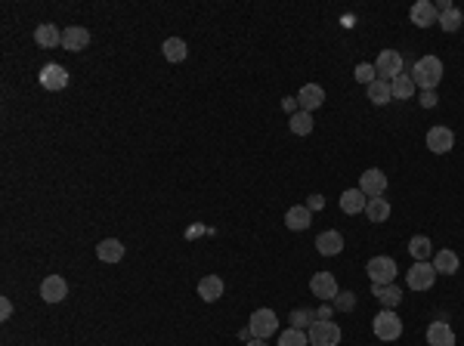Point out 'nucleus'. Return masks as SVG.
Listing matches in <instances>:
<instances>
[{
  "label": "nucleus",
  "instance_id": "4",
  "mask_svg": "<svg viewBox=\"0 0 464 346\" xmlns=\"http://www.w3.org/2000/svg\"><path fill=\"white\" fill-rule=\"evenodd\" d=\"M247 328H251V334L257 337V340H269L276 331H278V316L273 309H257L247 321Z\"/></svg>",
  "mask_w": 464,
  "mask_h": 346
},
{
  "label": "nucleus",
  "instance_id": "28",
  "mask_svg": "<svg viewBox=\"0 0 464 346\" xmlns=\"http://www.w3.org/2000/svg\"><path fill=\"white\" fill-rule=\"evenodd\" d=\"M161 53H165L167 62H183L186 59V41L183 37H167L165 46H161Z\"/></svg>",
  "mask_w": 464,
  "mask_h": 346
},
{
  "label": "nucleus",
  "instance_id": "18",
  "mask_svg": "<svg viewBox=\"0 0 464 346\" xmlns=\"http://www.w3.org/2000/svg\"><path fill=\"white\" fill-rule=\"evenodd\" d=\"M366 204H368V198H366V192L362 188H347L344 195H340V210L344 214H362L366 210Z\"/></svg>",
  "mask_w": 464,
  "mask_h": 346
},
{
  "label": "nucleus",
  "instance_id": "30",
  "mask_svg": "<svg viewBox=\"0 0 464 346\" xmlns=\"http://www.w3.org/2000/svg\"><path fill=\"white\" fill-rule=\"evenodd\" d=\"M412 96H415V81H412V75L393 77V99H412Z\"/></svg>",
  "mask_w": 464,
  "mask_h": 346
},
{
  "label": "nucleus",
  "instance_id": "24",
  "mask_svg": "<svg viewBox=\"0 0 464 346\" xmlns=\"http://www.w3.org/2000/svg\"><path fill=\"white\" fill-rule=\"evenodd\" d=\"M371 290H375V297L381 300L384 309H397L399 300H402V290L397 285H375Z\"/></svg>",
  "mask_w": 464,
  "mask_h": 346
},
{
  "label": "nucleus",
  "instance_id": "32",
  "mask_svg": "<svg viewBox=\"0 0 464 346\" xmlns=\"http://www.w3.org/2000/svg\"><path fill=\"white\" fill-rule=\"evenodd\" d=\"M278 346H309V334L291 328V331H285L282 337H278Z\"/></svg>",
  "mask_w": 464,
  "mask_h": 346
},
{
  "label": "nucleus",
  "instance_id": "36",
  "mask_svg": "<svg viewBox=\"0 0 464 346\" xmlns=\"http://www.w3.org/2000/svg\"><path fill=\"white\" fill-rule=\"evenodd\" d=\"M282 108H285V112H288V115H297V108H300L297 96H285V99H282Z\"/></svg>",
  "mask_w": 464,
  "mask_h": 346
},
{
  "label": "nucleus",
  "instance_id": "34",
  "mask_svg": "<svg viewBox=\"0 0 464 346\" xmlns=\"http://www.w3.org/2000/svg\"><path fill=\"white\" fill-rule=\"evenodd\" d=\"M353 77L359 84H371V81H378V72H375V65H368V62H362V65H356V72H353Z\"/></svg>",
  "mask_w": 464,
  "mask_h": 346
},
{
  "label": "nucleus",
  "instance_id": "31",
  "mask_svg": "<svg viewBox=\"0 0 464 346\" xmlns=\"http://www.w3.org/2000/svg\"><path fill=\"white\" fill-rule=\"evenodd\" d=\"M461 22H464V15H461L458 6H452V10H446L443 15H439V28L449 31V34H452V31H458Z\"/></svg>",
  "mask_w": 464,
  "mask_h": 346
},
{
  "label": "nucleus",
  "instance_id": "9",
  "mask_svg": "<svg viewBox=\"0 0 464 346\" xmlns=\"http://www.w3.org/2000/svg\"><path fill=\"white\" fill-rule=\"evenodd\" d=\"M41 297L44 303H59L68 297V281L62 278V275H46L41 281Z\"/></svg>",
  "mask_w": 464,
  "mask_h": 346
},
{
  "label": "nucleus",
  "instance_id": "14",
  "mask_svg": "<svg viewBox=\"0 0 464 346\" xmlns=\"http://www.w3.org/2000/svg\"><path fill=\"white\" fill-rule=\"evenodd\" d=\"M297 102H300V112L313 115L316 108L325 102V90L319 84H304V86H300V93H297Z\"/></svg>",
  "mask_w": 464,
  "mask_h": 346
},
{
  "label": "nucleus",
  "instance_id": "37",
  "mask_svg": "<svg viewBox=\"0 0 464 346\" xmlns=\"http://www.w3.org/2000/svg\"><path fill=\"white\" fill-rule=\"evenodd\" d=\"M421 105H424V108H433V105H437V93H433V90H424V93H421Z\"/></svg>",
  "mask_w": 464,
  "mask_h": 346
},
{
  "label": "nucleus",
  "instance_id": "33",
  "mask_svg": "<svg viewBox=\"0 0 464 346\" xmlns=\"http://www.w3.org/2000/svg\"><path fill=\"white\" fill-rule=\"evenodd\" d=\"M313 321H316V312H309V309H294L291 312V325L297 328V331H304L307 325L313 328Z\"/></svg>",
  "mask_w": 464,
  "mask_h": 346
},
{
  "label": "nucleus",
  "instance_id": "38",
  "mask_svg": "<svg viewBox=\"0 0 464 346\" xmlns=\"http://www.w3.org/2000/svg\"><path fill=\"white\" fill-rule=\"evenodd\" d=\"M307 207H309V210H322V207H325V198H322V195H309V198H307Z\"/></svg>",
  "mask_w": 464,
  "mask_h": 346
},
{
  "label": "nucleus",
  "instance_id": "12",
  "mask_svg": "<svg viewBox=\"0 0 464 346\" xmlns=\"http://www.w3.org/2000/svg\"><path fill=\"white\" fill-rule=\"evenodd\" d=\"M41 84H44V90L59 93L68 86V72L62 65H56V62H50V65H44V72H41Z\"/></svg>",
  "mask_w": 464,
  "mask_h": 346
},
{
  "label": "nucleus",
  "instance_id": "25",
  "mask_svg": "<svg viewBox=\"0 0 464 346\" xmlns=\"http://www.w3.org/2000/svg\"><path fill=\"white\" fill-rule=\"evenodd\" d=\"M34 41L44 46V50H50V46H62V34H59V28L56 25H37L34 28Z\"/></svg>",
  "mask_w": 464,
  "mask_h": 346
},
{
  "label": "nucleus",
  "instance_id": "2",
  "mask_svg": "<svg viewBox=\"0 0 464 346\" xmlns=\"http://www.w3.org/2000/svg\"><path fill=\"white\" fill-rule=\"evenodd\" d=\"M371 328H375V337H378V340L390 343V340H399V334H402V319H399L393 309H381V312L375 316V321H371Z\"/></svg>",
  "mask_w": 464,
  "mask_h": 346
},
{
  "label": "nucleus",
  "instance_id": "40",
  "mask_svg": "<svg viewBox=\"0 0 464 346\" xmlns=\"http://www.w3.org/2000/svg\"><path fill=\"white\" fill-rule=\"evenodd\" d=\"M328 319H331V309H328V306H322V309L316 312V321H328Z\"/></svg>",
  "mask_w": 464,
  "mask_h": 346
},
{
  "label": "nucleus",
  "instance_id": "7",
  "mask_svg": "<svg viewBox=\"0 0 464 346\" xmlns=\"http://www.w3.org/2000/svg\"><path fill=\"white\" fill-rule=\"evenodd\" d=\"M406 281L412 290H430L433 281H437V269H433V263H415L412 269H408Z\"/></svg>",
  "mask_w": 464,
  "mask_h": 346
},
{
  "label": "nucleus",
  "instance_id": "41",
  "mask_svg": "<svg viewBox=\"0 0 464 346\" xmlns=\"http://www.w3.org/2000/svg\"><path fill=\"white\" fill-rule=\"evenodd\" d=\"M247 346H266V340H257V337H251V343Z\"/></svg>",
  "mask_w": 464,
  "mask_h": 346
},
{
  "label": "nucleus",
  "instance_id": "1",
  "mask_svg": "<svg viewBox=\"0 0 464 346\" xmlns=\"http://www.w3.org/2000/svg\"><path fill=\"white\" fill-rule=\"evenodd\" d=\"M439 77H443V62H439V56H421L415 62V68H412L415 86H421V90H433V86L439 84Z\"/></svg>",
  "mask_w": 464,
  "mask_h": 346
},
{
  "label": "nucleus",
  "instance_id": "16",
  "mask_svg": "<svg viewBox=\"0 0 464 346\" xmlns=\"http://www.w3.org/2000/svg\"><path fill=\"white\" fill-rule=\"evenodd\" d=\"M316 250H319L322 257H337L340 250H344V235H340L337 229L322 232L319 238H316Z\"/></svg>",
  "mask_w": 464,
  "mask_h": 346
},
{
  "label": "nucleus",
  "instance_id": "8",
  "mask_svg": "<svg viewBox=\"0 0 464 346\" xmlns=\"http://www.w3.org/2000/svg\"><path fill=\"white\" fill-rule=\"evenodd\" d=\"M359 188L366 192V198H381V195L387 192V173L378 170V167L366 170L362 173V179H359Z\"/></svg>",
  "mask_w": 464,
  "mask_h": 346
},
{
  "label": "nucleus",
  "instance_id": "39",
  "mask_svg": "<svg viewBox=\"0 0 464 346\" xmlns=\"http://www.w3.org/2000/svg\"><path fill=\"white\" fill-rule=\"evenodd\" d=\"M10 316H13V303L6 300V297H4V300H0V319L6 321V319H10Z\"/></svg>",
  "mask_w": 464,
  "mask_h": 346
},
{
  "label": "nucleus",
  "instance_id": "35",
  "mask_svg": "<svg viewBox=\"0 0 464 346\" xmlns=\"http://www.w3.org/2000/svg\"><path fill=\"white\" fill-rule=\"evenodd\" d=\"M335 300H337L340 309H353V306H356V300H353V294H350V290H344V294L335 297Z\"/></svg>",
  "mask_w": 464,
  "mask_h": 346
},
{
  "label": "nucleus",
  "instance_id": "23",
  "mask_svg": "<svg viewBox=\"0 0 464 346\" xmlns=\"http://www.w3.org/2000/svg\"><path fill=\"white\" fill-rule=\"evenodd\" d=\"M366 217H368V223H387V219H390V201L387 198H368Z\"/></svg>",
  "mask_w": 464,
  "mask_h": 346
},
{
  "label": "nucleus",
  "instance_id": "22",
  "mask_svg": "<svg viewBox=\"0 0 464 346\" xmlns=\"http://www.w3.org/2000/svg\"><path fill=\"white\" fill-rule=\"evenodd\" d=\"M96 257L103 260V263H118V260L124 257V245L118 238H105L96 245Z\"/></svg>",
  "mask_w": 464,
  "mask_h": 346
},
{
  "label": "nucleus",
  "instance_id": "19",
  "mask_svg": "<svg viewBox=\"0 0 464 346\" xmlns=\"http://www.w3.org/2000/svg\"><path fill=\"white\" fill-rule=\"evenodd\" d=\"M198 297L205 303H214L223 297V278L220 275H205V278L198 281Z\"/></svg>",
  "mask_w": 464,
  "mask_h": 346
},
{
  "label": "nucleus",
  "instance_id": "26",
  "mask_svg": "<svg viewBox=\"0 0 464 346\" xmlns=\"http://www.w3.org/2000/svg\"><path fill=\"white\" fill-rule=\"evenodd\" d=\"M408 254L415 257V263H427L430 254H433V245L427 235H415L412 241H408Z\"/></svg>",
  "mask_w": 464,
  "mask_h": 346
},
{
  "label": "nucleus",
  "instance_id": "6",
  "mask_svg": "<svg viewBox=\"0 0 464 346\" xmlns=\"http://www.w3.org/2000/svg\"><path fill=\"white\" fill-rule=\"evenodd\" d=\"M375 72H378L381 81H390L393 84V77L402 75V56H399V50H381V56H378V62H375Z\"/></svg>",
  "mask_w": 464,
  "mask_h": 346
},
{
  "label": "nucleus",
  "instance_id": "27",
  "mask_svg": "<svg viewBox=\"0 0 464 346\" xmlns=\"http://www.w3.org/2000/svg\"><path fill=\"white\" fill-rule=\"evenodd\" d=\"M368 99L375 102V105H384V102H390V99H393V84H390V81H381V77H378V81H371V84H368Z\"/></svg>",
  "mask_w": 464,
  "mask_h": 346
},
{
  "label": "nucleus",
  "instance_id": "29",
  "mask_svg": "<svg viewBox=\"0 0 464 346\" xmlns=\"http://www.w3.org/2000/svg\"><path fill=\"white\" fill-rule=\"evenodd\" d=\"M291 133L294 136H309L313 133V115L309 112H297V115H291Z\"/></svg>",
  "mask_w": 464,
  "mask_h": 346
},
{
  "label": "nucleus",
  "instance_id": "13",
  "mask_svg": "<svg viewBox=\"0 0 464 346\" xmlns=\"http://www.w3.org/2000/svg\"><path fill=\"white\" fill-rule=\"evenodd\" d=\"M408 19H412L418 28H430V25H437L439 22V13H437V6H433L430 0H418V4L412 6V13H408Z\"/></svg>",
  "mask_w": 464,
  "mask_h": 346
},
{
  "label": "nucleus",
  "instance_id": "17",
  "mask_svg": "<svg viewBox=\"0 0 464 346\" xmlns=\"http://www.w3.org/2000/svg\"><path fill=\"white\" fill-rule=\"evenodd\" d=\"M309 223H313V210H309L307 204H297V207H291L288 214H285V226H288L291 232H304V229H309Z\"/></svg>",
  "mask_w": 464,
  "mask_h": 346
},
{
  "label": "nucleus",
  "instance_id": "3",
  "mask_svg": "<svg viewBox=\"0 0 464 346\" xmlns=\"http://www.w3.org/2000/svg\"><path fill=\"white\" fill-rule=\"evenodd\" d=\"M366 272H368L371 285H393V278H397V263H393V257H371Z\"/></svg>",
  "mask_w": 464,
  "mask_h": 346
},
{
  "label": "nucleus",
  "instance_id": "11",
  "mask_svg": "<svg viewBox=\"0 0 464 346\" xmlns=\"http://www.w3.org/2000/svg\"><path fill=\"white\" fill-rule=\"evenodd\" d=\"M452 146H455V133L449 130V127H430L427 130V148H430L433 155L452 152Z\"/></svg>",
  "mask_w": 464,
  "mask_h": 346
},
{
  "label": "nucleus",
  "instance_id": "5",
  "mask_svg": "<svg viewBox=\"0 0 464 346\" xmlns=\"http://www.w3.org/2000/svg\"><path fill=\"white\" fill-rule=\"evenodd\" d=\"M337 343H340V325H335V321H313L309 346H337Z\"/></svg>",
  "mask_w": 464,
  "mask_h": 346
},
{
  "label": "nucleus",
  "instance_id": "15",
  "mask_svg": "<svg viewBox=\"0 0 464 346\" xmlns=\"http://www.w3.org/2000/svg\"><path fill=\"white\" fill-rule=\"evenodd\" d=\"M87 44H90V31H87V28H81V25H68L65 31H62V50L77 53V50H84Z\"/></svg>",
  "mask_w": 464,
  "mask_h": 346
},
{
  "label": "nucleus",
  "instance_id": "21",
  "mask_svg": "<svg viewBox=\"0 0 464 346\" xmlns=\"http://www.w3.org/2000/svg\"><path fill=\"white\" fill-rule=\"evenodd\" d=\"M433 269H437L439 275H455L458 272V254L455 250H437L433 254Z\"/></svg>",
  "mask_w": 464,
  "mask_h": 346
},
{
  "label": "nucleus",
  "instance_id": "20",
  "mask_svg": "<svg viewBox=\"0 0 464 346\" xmlns=\"http://www.w3.org/2000/svg\"><path fill=\"white\" fill-rule=\"evenodd\" d=\"M427 346H455V331L446 321H433L427 328Z\"/></svg>",
  "mask_w": 464,
  "mask_h": 346
},
{
  "label": "nucleus",
  "instance_id": "10",
  "mask_svg": "<svg viewBox=\"0 0 464 346\" xmlns=\"http://www.w3.org/2000/svg\"><path fill=\"white\" fill-rule=\"evenodd\" d=\"M309 290H313L316 297H319V300H335L337 297V281H335V275L331 272H316L313 275V281H309Z\"/></svg>",
  "mask_w": 464,
  "mask_h": 346
}]
</instances>
